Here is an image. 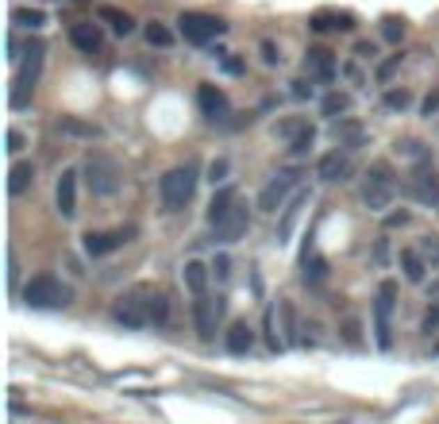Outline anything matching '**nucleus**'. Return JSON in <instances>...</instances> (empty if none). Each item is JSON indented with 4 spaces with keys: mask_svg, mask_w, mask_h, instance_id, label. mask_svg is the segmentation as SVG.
Listing matches in <instances>:
<instances>
[{
    "mask_svg": "<svg viewBox=\"0 0 439 424\" xmlns=\"http://www.w3.org/2000/svg\"><path fill=\"white\" fill-rule=\"evenodd\" d=\"M293 97H312V81H293Z\"/></svg>",
    "mask_w": 439,
    "mask_h": 424,
    "instance_id": "44",
    "label": "nucleus"
},
{
    "mask_svg": "<svg viewBox=\"0 0 439 424\" xmlns=\"http://www.w3.org/2000/svg\"><path fill=\"white\" fill-rule=\"evenodd\" d=\"M85 174H89V189L97 193V197H112V193H116V185H120L116 162H112V158H104V155H93L89 162H85Z\"/></svg>",
    "mask_w": 439,
    "mask_h": 424,
    "instance_id": "5",
    "label": "nucleus"
},
{
    "mask_svg": "<svg viewBox=\"0 0 439 424\" xmlns=\"http://www.w3.org/2000/svg\"><path fill=\"white\" fill-rule=\"evenodd\" d=\"M235 201H239V193H235L232 185H224V189H220V193H216V197H212V205H208V220L224 217V212H228V208L235 205Z\"/></svg>",
    "mask_w": 439,
    "mask_h": 424,
    "instance_id": "24",
    "label": "nucleus"
},
{
    "mask_svg": "<svg viewBox=\"0 0 439 424\" xmlns=\"http://www.w3.org/2000/svg\"><path fill=\"white\" fill-rule=\"evenodd\" d=\"M224 343H228V351H232V355H247V351L255 347V332H250L247 320H235V324L228 328Z\"/></svg>",
    "mask_w": 439,
    "mask_h": 424,
    "instance_id": "17",
    "label": "nucleus"
},
{
    "mask_svg": "<svg viewBox=\"0 0 439 424\" xmlns=\"http://www.w3.org/2000/svg\"><path fill=\"white\" fill-rule=\"evenodd\" d=\"M147 313H150V320L154 324H166V316H170V308H166V297H147Z\"/></svg>",
    "mask_w": 439,
    "mask_h": 424,
    "instance_id": "33",
    "label": "nucleus"
},
{
    "mask_svg": "<svg viewBox=\"0 0 439 424\" xmlns=\"http://www.w3.org/2000/svg\"><path fill=\"white\" fill-rule=\"evenodd\" d=\"M305 70H308V77L332 81V77H335V58L324 47H312V50H308V58H305Z\"/></svg>",
    "mask_w": 439,
    "mask_h": 424,
    "instance_id": "14",
    "label": "nucleus"
},
{
    "mask_svg": "<svg viewBox=\"0 0 439 424\" xmlns=\"http://www.w3.org/2000/svg\"><path fill=\"white\" fill-rule=\"evenodd\" d=\"M212 274L224 282V278L232 274V258H228V255H216V258H212Z\"/></svg>",
    "mask_w": 439,
    "mask_h": 424,
    "instance_id": "38",
    "label": "nucleus"
},
{
    "mask_svg": "<svg viewBox=\"0 0 439 424\" xmlns=\"http://www.w3.org/2000/svg\"><path fill=\"white\" fill-rule=\"evenodd\" d=\"M335 139L347 143V147H358V143H362V127L351 124V120H340V124H335Z\"/></svg>",
    "mask_w": 439,
    "mask_h": 424,
    "instance_id": "28",
    "label": "nucleus"
},
{
    "mask_svg": "<svg viewBox=\"0 0 439 424\" xmlns=\"http://www.w3.org/2000/svg\"><path fill=\"white\" fill-rule=\"evenodd\" d=\"M197 100H200V112H205L208 120H224L228 112H232V104H228L224 89H216V85H200Z\"/></svg>",
    "mask_w": 439,
    "mask_h": 424,
    "instance_id": "12",
    "label": "nucleus"
},
{
    "mask_svg": "<svg viewBox=\"0 0 439 424\" xmlns=\"http://www.w3.org/2000/svg\"><path fill=\"white\" fill-rule=\"evenodd\" d=\"M12 19H16L19 27H42V24H47V12H39V8H16V16H12Z\"/></svg>",
    "mask_w": 439,
    "mask_h": 424,
    "instance_id": "31",
    "label": "nucleus"
},
{
    "mask_svg": "<svg viewBox=\"0 0 439 424\" xmlns=\"http://www.w3.org/2000/svg\"><path fill=\"white\" fill-rule=\"evenodd\" d=\"M193 189H197V166H193V162L166 170V174H162V182H158L162 205H166L170 212H177V208L189 205V201H193Z\"/></svg>",
    "mask_w": 439,
    "mask_h": 424,
    "instance_id": "1",
    "label": "nucleus"
},
{
    "mask_svg": "<svg viewBox=\"0 0 439 424\" xmlns=\"http://www.w3.org/2000/svg\"><path fill=\"white\" fill-rule=\"evenodd\" d=\"M58 212L62 217H74L77 212V170H66V174L58 178Z\"/></svg>",
    "mask_w": 439,
    "mask_h": 424,
    "instance_id": "13",
    "label": "nucleus"
},
{
    "mask_svg": "<svg viewBox=\"0 0 439 424\" xmlns=\"http://www.w3.org/2000/svg\"><path fill=\"white\" fill-rule=\"evenodd\" d=\"M397 62H401V54H397V58H390V62H385V66L378 70V77H381V81H390V77H393V70H397Z\"/></svg>",
    "mask_w": 439,
    "mask_h": 424,
    "instance_id": "42",
    "label": "nucleus"
},
{
    "mask_svg": "<svg viewBox=\"0 0 439 424\" xmlns=\"http://www.w3.org/2000/svg\"><path fill=\"white\" fill-rule=\"evenodd\" d=\"M305 193H301L297 201H293L289 208H285V217H282V228H278V240H289V232H293V224H297V212H301V205H305Z\"/></svg>",
    "mask_w": 439,
    "mask_h": 424,
    "instance_id": "29",
    "label": "nucleus"
},
{
    "mask_svg": "<svg viewBox=\"0 0 439 424\" xmlns=\"http://www.w3.org/2000/svg\"><path fill=\"white\" fill-rule=\"evenodd\" d=\"M362 201L374 208V212H381V208H390V201H393V182H381V178H370V182H366Z\"/></svg>",
    "mask_w": 439,
    "mask_h": 424,
    "instance_id": "18",
    "label": "nucleus"
},
{
    "mask_svg": "<svg viewBox=\"0 0 439 424\" xmlns=\"http://www.w3.org/2000/svg\"><path fill=\"white\" fill-rule=\"evenodd\" d=\"M58 127H62L66 135H77V139H97V135H100L97 124H85V120H74V116H62Z\"/></svg>",
    "mask_w": 439,
    "mask_h": 424,
    "instance_id": "22",
    "label": "nucleus"
},
{
    "mask_svg": "<svg viewBox=\"0 0 439 424\" xmlns=\"http://www.w3.org/2000/svg\"><path fill=\"white\" fill-rule=\"evenodd\" d=\"M358 54H362V58H374V54H378V47H374V42H358Z\"/></svg>",
    "mask_w": 439,
    "mask_h": 424,
    "instance_id": "46",
    "label": "nucleus"
},
{
    "mask_svg": "<svg viewBox=\"0 0 439 424\" xmlns=\"http://www.w3.org/2000/svg\"><path fill=\"white\" fill-rule=\"evenodd\" d=\"M312 139H316V135H312V127H308V132H305V135H297V139H293V143H289V150H293V155H305V150H308V147H312Z\"/></svg>",
    "mask_w": 439,
    "mask_h": 424,
    "instance_id": "39",
    "label": "nucleus"
},
{
    "mask_svg": "<svg viewBox=\"0 0 439 424\" xmlns=\"http://www.w3.org/2000/svg\"><path fill=\"white\" fill-rule=\"evenodd\" d=\"M324 274H328V262H324V258H312V262L305 258V282H320Z\"/></svg>",
    "mask_w": 439,
    "mask_h": 424,
    "instance_id": "35",
    "label": "nucleus"
},
{
    "mask_svg": "<svg viewBox=\"0 0 439 424\" xmlns=\"http://www.w3.org/2000/svg\"><path fill=\"white\" fill-rule=\"evenodd\" d=\"M385 224H390V228H397V224H408V212H405V208H401V212H393V217L385 220Z\"/></svg>",
    "mask_w": 439,
    "mask_h": 424,
    "instance_id": "47",
    "label": "nucleus"
},
{
    "mask_svg": "<svg viewBox=\"0 0 439 424\" xmlns=\"http://www.w3.org/2000/svg\"><path fill=\"white\" fill-rule=\"evenodd\" d=\"M408 193H413L416 201H424V205L439 208V174H436V166H431L428 158H420V166L413 170V178H408Z\"/></svg>",
    "mask_w": 439,
    "mask_h": 424,
    "instance_id": "6",
    "label": "nucleus"
},
{
    "mask_svg": "<svg viewBox=\"0 0 439 424\" xmlns=\"http://www.w3.org/2000/svg\"><path fill=\"white\" fill-rule=\"evenodd\" d=\"M308 27H312V31H332V27L351 31V27H355V19H351L347 12H316V16L308 19Z\"/></svg>",
    "mask_w": 439,
    "mask_h": 424,
    "instance_id": "20",
    "label": "nucleus"
},
{
    "mask_svg": "<svg viewBox=\"0 0 439 424\" xmlns=\"http://www.w3.org/2000/svg\"><path fill=\"white\" fill-rule=\"evenodd\" d=\"M401 270H405L408 282H424V262L416 251H401Z\"/></svg>",
    "mask_w": 439,
    "mask_h": 424,
    "instance_id": "27",
    "label": "nucleus"
},
{
    "mask_svg": "<svg viewBox=\"0 0 439 424\" xmlns=\"http://www.w3.org/2000/svg\"><path fill=\"white\" fill-rule=\"evenodd\" d=\"M351 112V97L347 93H328V97H324V116H347Z\"/></svg>",
    "mask_w": 439,
    "mask_h": 424,
    "instance_id": "25",
    "label": "nucleus"
},
{
    "mask_svg": "<svg viewBox=\"0 0 439 424\" xmlns=\"http://www.w3.org/2000/svg\"><path fill=\"white\" fill-rule=\"evenodd\" d=\"M316 174H320L324 182H343V178L351 174V162H347V155H340V150H332V155H324L320 162H316Z\"/></svg>",
    "mask_w": 439,
    "mask_h": 424,
    "instance_id": "15",
    "label": "nucleus"
},
{
    "mask_svg": "<svg viewBox=\"0 0 439 424\" xmlns=\"http://www.w3.org/2000/svg\"><path fill=\"white\" fill-rule=\"evenodd\" d=\"M147 42L150 47H170L174 42V31L166 24H147Z\"/></svg>",
    "mask_w": 439,
    "mask_h": 424,
    "instance_id": "30",
    "label": "nucleus"
},
{
    "mask_svg": "<svg viewBox=\"0 0 439 424\" xmlns=\"http://www.w3.org/2000/svg\"><path fill=\"white\" fill-rule=\"evenodd\" d=\"M408 104H413V93H408V89H390V93H385V109L405 112Z\"/></svg>",
    "mask_w": 439,
    "mask_h": 424,
    "instance_id": "32",
    "label": "nucleus"
},
{
    "mask_svg": "<svg viewBox=\"0 0 439 424\" xmlns=\"http://www.w3.org/2000/svg\"><path fill=\"white\" fill-rule=\"evenodd\" d=\"M182 282H185V290H189L193 297H200V293L208 290V267L200 262V258H189L185 270H182Z\"/></svg>",
    "mask_w": 439,
    "mask_h": 424,
    "instance_id": "19",
    "label": "nucleus"
},
{
    "mask_svg": "<svg viewBox=\"0 0 439 424\" xmlns=\"http://www.w3.org/2000/svg\"><path fill=\"white\" fill-rule=\"evenodd\" d=\"M436 109H439V93H428V100H424V116H431Z\"/></svg>",
    "mask_w": 439,
    "mask_h": 424,
    "instance_id": "45",
    "label": "nucleus"
},
{
    "mask_svg": "<svg viewBox=\"0 0 439 424\" xmlns=\"http://www.w3.org/2000/svg\"><path fill=\"white\" fill-rule=\"evenodd\" d=\"M293 185H297V170H285V174H278L262 193H258V208H262V212H278V208L285 205V197H289Z\"/></svg>",
    "mask_w": 439,
    "mask_h": 424,
    "instance_id": "7",
    "label": "nucleus"
},
{
    "mask_svg": "<svg viewBox=\"0 0 439 424\" xmlns=\"http://www.w3.org/2000/svg\"><path fill=\"white\" fill-rule=\"evenodd\" d=\"M393 305H397V282H381L378 301H374V336L381 351L393 347Z\"/></svg>",
    "mask_w": 439,
    "mask_h": 424,
    "instance_id": "3",
    "label": "nucleus"
},
{
    "mask_svg": "<svg viewBox=\"0 0 439 424\" xmlns=\"http://www.w3.org/2000/svg\"><path fill=\"white\" fill-rule=\"evenodd\" d=\"M177 27H182L185 42H193V47H205V42H212L216 35H224V31H228V24H224V19L205 16V12H182Z\"/></svg>",
    "mask_w": 439,
    "mask_h": 424,
    "instance_id": "4",
    "label": "nucleus"
},
{
    "mask_svg": "<svg viewBox=\"0 0 439 424\" xmlns=\"http://www.w3.org/2000/svg\"><path fill=\"white\" fill-rule=\"evenodd\" d=\"M228 170H232V162H228V158H216L212 166H208V182H212V185H224Z\"/></svg>",
    "mask_w": 439,
    "mask_h": 424,
    "instance_id": "34",
    "label": "nucleus"
},
{
    "mask_svg": "<svg viewBox=\"0 0 439 424\" xmlns=\"http://www.w3.org/2000/svg\"><path fill=\"white\" fill-rule=\"evenodd\" d=\"M24 301L31 308H66L70 301H74V293H70V285H62L54 274H39L24 285Z\"/></svg>",
    "mask_w": 439,
    "mask_h": 424,
    "instance_id": "2",
    "label": "nucleus"
},
{
    "mask_svg": "<svg viewBox=\"0 0 439 424\" xmlns=\"http://www.w3.org/2000/svg\"><path fill=\"white\" fill-rule=\"evenodd\" d=\"M70 42H74L81 54H93V50H100V27L97 24H74L70 27Z\"/></svg>",
    "mask_w": 439,
    "mask_h": 424,
    "instance_id": "16",
    "label": "nucleus"
},
{
    "mask_svg": "<svg viewBox=\"0 0 439 424\" xmlns=\"http://www.w3.org/2000/svg\"><path fill=\"white\" fill-rule=\"evenodd\" d=\"M127 235H135V228H120V232H89L85 235V251H89L93 258L108 255V251H116L120 243H127Z\"/></svg>",
    "mask_w": 439,
    "mask_h": 424,
    "instance_id": "11",
    "label": "nucleus"
},
{
    "mask_svg": "<svg viewBox=\"0 0 439 424\" xmlns=\"http://www.w3.org/2000/svg\"><path fill=\"white\" fill-rule=\"evenodd\" d=\"M220 313H224V305H220V301H208L205 293L193 301V320H197L200 340H212L216 336V320H220Z\"/></svg>",
    "mask_w": 439,
    "mask_h": 424,
    "instance_id": "9",
    "label": "nucleus"
},
{
    "mask_svg": "<svg viewBox=\"0 0 439 424\" xmlns=\"http://www.w3.org/2000/svg\"><path fill=\"white\" fill-rule=\"evenodd\" d=\"M308 132V120H301V116H289V120H282V124L273 127V135H278V139H297V135H305Z\"/></svg>",
    "mask_w": 439,
    "mask_h": 424,
    "instance_id": "26",
    "label": "nucleus"
},
{
    "mask_svg": "<svg viewBox=\"0 0 439 424\" xmlns=\"http://www.w3.org/2000/svg\"><path fill=\"white\" fill-rule=\"evenodd\" d=\"M31 182H35V166H31V162H19V166H12V182H8L12 197L27 193V185H31Z\"/></svg>",
    "mask_w": 439,
    "mask_h": 424,
    "instance_id": "23",
    "label": "nucleus"
},
{
    "mask_svg": "<svg viewBox=\"0 0 439 424\" xmlns=\"http://www.w3.org/2000/svg\"><path fill=\"white\" fill-rule=\"evenodd\" d=\"M8 150H12V155L24 150V135H19V132H8Z\"/></svg>",
    "mask_w": 439,
    "mask_h": 424,
    "instance_id": "43",
    "label": "nucleus"
},
{
    "mask_svg": "<svg viewBox=\"0 0 439 424\" xmlns=\"http://www.w3.org/2000/svg\"><path fill=\"white\" fill-rule=\"evenodd\" d=\"M112 316H116L124 328H143V324H150L147 301H139V297H120L116 308H112Z\"/></svg>",
    "mask_w": 439,
    "mask_h": 424,
    "instance_id": "10",
    "label": "nucleus"
},
{
    "mask_svg": "<svg viewBox=\"0 0 439 424\" xmlns=\"http://www.w3.org/2000/svg\"><path fill=\"white\" fill-rule=\"evenodd\" d=\"M97 16H100V19H108L116 35H131V31H135V19L127 16V12L112 8V4H100V8H97Z\"/></svg>",
    "mask_w": 439,
    "mask_h": 424,
    "instance_id": "21",
    "label": "nucleus"
},
{
    "mask_svg": "<svg viewBox=\"0 0 439 424\" xmlns=\"http://www.w3.org/2000/svg\"><path fill=\"white\" fill-rule=\"evenodd\" d=\"M420 328H424V332H428V336H431V332H439V305L424 313V324H420Z\"/></svg>",
    "mask_w": 439,
    "mask_h": 424,
    "instance_id": "40",
    "label": "nucleus"
},
{
    "mask_svg": "<svg viewBox=\"0 0 439 424\" xmlns=\"http://www.w3.org/2000/svg\"><path fill=\"white\" fill-rule=\"evenodd\" d=\"M428 293H431V301H439V278L431 282V290H428Z\"/></svg>",
    "mask_w": 439,
    "mask_h": 424,
    "instance_id": "48",
    "label": "nucleus"
},
{
    "mask_svg": "<svg viewBox=\"0 0 439 424\" xmlns=\"http://www.w3.org/2000/svg\"><path fill=\"white\" fill-rule=\"evenodd\" d=\"M262 58H266V62H270V66H273V62H278V58H282V54H278V47H273V42H270V39H266V42H262Z\"/></svg>",
    "mask_w": 439,
    "mask_h": 424,
    "instance_id": "41",
    "label": "nucleus"
},
{
    "mask_svg": "<svg viewBox=\"0 0 439 424\" xmlns=\"http://www.w3.org/2000/svg\"><path fill=\"white\" fill-rule=\"evenodd\" d=\"M381 35H385V39L390 42H401V35H405V24H401V19H385V24H381Z\"/></svg>",
    "mask_w": 439,
    "mask_h": 424,
    "instance_id": "36",
    "label": "nucleus"
},
{
    "mask_svg": "<svg viewBox=\"0 0 439 424\" xmlns=\"http://www.w3.org/2000/svg\"><path fill=\"white\" fill-rule=\"evenodd\" d=\"M212 232H216V240H224V243H235L243 232H247V208L235 201L232 208H228L224 217H216L212 220Z\"/></svg>",
    "mask_w": 439,
    "mask_h": 424,
    "instance_id": "8",
    "label": "nucleus"
},
{
    "mask_svg": "<svg viewBox=\"0 0 439 424\" xmlns=\"http://www.w3.org/2000/svg\"><path fill=\"white\" fill-rule=\"evenodd\" d=\"M436 351H439V343H436Z\"/></svg>",
    "mask_w": 439,
    "mask_h": 424,
    "instance_id": "49",
    "label": "nucleus"
},
{
    "mask_svg": "<svg viewBox=\"0 0 439 424\" xmlns=\"http://www.w3.org/2000/svg\"><path fill=\"white\" fill-rule=\"evenodd\" d=\"M420 255L431 258V262L439 267V240H436V235H424V240H420Z\"/></svg>",
    "mask_w": 439,
    "mask_h": 424,
    "instance_id": "37",
    "label": "nucleus"
}]
</instances>
